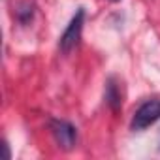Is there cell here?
Instances as JSON below:
<instances>
[{
	"mask_svg": "<svg viewBox=\"0 0 160 160\" xmlns=\"http://www.w3.org/2000/svg\"><path fill=\"white\" fill-rule=\"evenodd\" d=\"M83 19H85V12H83V10H79V12L73 15V19L70 21V25H68V28L64 30V34L60 36V40H58V47H60V51H62L64 55H68V53L77 45L79 38H81Z\"/></svg>",
	"mask_w": 160,
	"mask_h": 160,
	"instance_id": "1",
	"label": "cell"
},
{
	"mask_svg": "<svg viewBox=\"0 0 160 160\" xmlns=\"http://www.w3.org/2000/svg\"><path fill=\"white\" fill-rule=\"evenodd\" d=\"M160 119V100H149L145 102L132 119V130H145L151 124H154Z\"/></svg>",
	"mask_w": 160,
	"mask_h": 160,
	"instance_id": "2",
	"label": "cell"
},
{
	"mask_svg": "<svg viewBox=\"0 0 160 160\" xmlns=\"http://www.w3.org/2000/svg\"><path fill=\"white\" fill-rule=\"evenodd\" d=\"M49 128H51V134H53V138H55V141L60 149H64V151L73 149L75 139H77V130H75L73 124H70L68 121L55 119V121H51Z\"/></svg>",
	"mask_w": 160,
	"mask_h": 160,
	"instance_id": "3",
	"label": "cell"
},
{
	"mask_svg": "<svg viewBox=\"0 0 160 160\" xmlns=\"http://www.w3.org/2000/svg\"><path fill=\"white\" fill-rule=\"evenodd\" d=\"M106 102L111 106V109H119V108H121V102H122V100H121V94L117 92V87H115L111 81L108 83V91H106Z\"/></svg>",
	"mask_w": 160,
	"mask_h": 160,
	"instance_id": "4",
	"label": "cell"
},
{
	"mask_svg": "<svg viewBox=\"0 0 160 160\" xmlns=\"http://www.w3.org/2000/svg\"><path fill=\"white\" fill-rule=\"evenodd\" d=\"M32 6H30V2H23L19 8H17V17H19V21L21 23H28L30 19H32Z\"/></svg>",
	"mask_w": 160,
	"mask_h": 160,
	"instance_id": "5",
	"label": "cell"
},
{
	"mask_svg": "<svg viewBox=\"0 0 160 160\" xmlns=\"http://www.w3.org/2000/svg\"><path fill=\"white\" fill-rule=\"evenodd\" d=\"M4 149H6V158H12V154H10V145L4 141Z\"/></svg>",
	"mask_w": 160,
	"mask_h": 160,
	"instance_id": "6",
	"label": "cell"
},
{
	"mask_svg": "<svg viewBox=\"0 0 160 160\" xmlns=\"http://www.w3.org/2000/svg\"><path fill=\"white\" fill-rule=\"evenodd\" d=\"M111 2H119V0H111Z\"/></svg>",
	"mask_w": 160,
	"mask_h": 160,
	"instance_id": "7",
	"label": "cell"
}]
</instances>
